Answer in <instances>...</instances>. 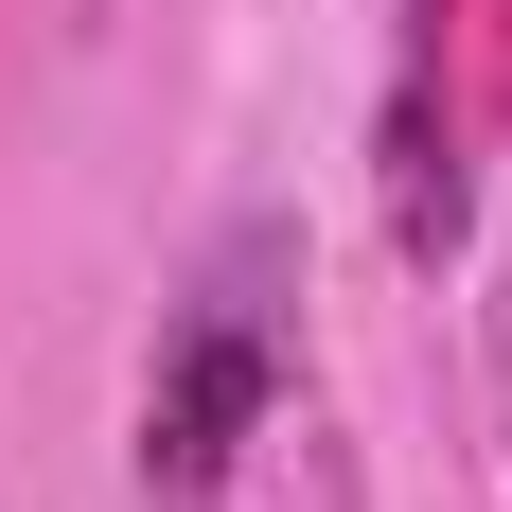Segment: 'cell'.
I'll list each match as a JSON object with an SVG mask.
<instances>
[{
  "mask_svg": "<svg viewBox=\"0 0 512 512\" xmlns=\"http://www.w3.org/2000/svg\"><path fill=\"white\" fill-rule=\"evenodd\" d=\"M301 248L283 230H230V248L177 283V318H159V371H142V495L195 512L230 495V477L301 424Z\"/></svg>",
  "mask_w": 512,
  "mask_h": 512,
  "instance_id": "1",
  "label": "cell"
}]
</instances>
